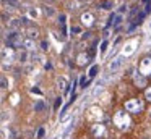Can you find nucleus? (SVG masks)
I'll use <instances>...</instances> for the list:
<instances>
[{
    "label": "nucleus",
    "mask_w": 151,
    "mask_h": 139,
    "mask_svg": "<svg viewBox=\"0 0 151 139\" xmlns=\"http://www.w3.org/2000/svg\"><path fill=\"white\" fill-rule=\"evenodd\" d=\"M23 41L24 39L21 37V34L18 31H12L10 34H7L5 37V44H7L8 48H20L23 45Z\"/></svg>",
    "instance_id": "1"
},
{
    "label": "nucleus",
    "mask_w": 151,
    "mask_h": 139,
    "mask_svg": "<svg viewBox=\"0 0 151 139\" xmlns=\"http://www.w3.org/2000/svg\"><path fill=\"white\" fill-rule=\"evenodd\" d=\"M17 57L15 55V52H13V48H8V47H4L2 50H0V58H2V61L5 63V66H10V61H13V58Z\"/></svg>",
    "instance_id": "2"
},
{
    "label": "nucleus",
    "mask_w": 151,
    "mask_h": 139,
    "mask_svg": "<svg viewBox=\"0 0 151 139\" xmlns=\"http://www.w3.org/2000/svg\"><path fill=\"white\" fill-rule=\"evenodd\" d=\"M125 108H127L128 112L140 113L141 110H143V105H141V102H138L137 99H133V100H128V102L125 103Z\"/></svg>",
    "instance_id": "3"
},
{
    "label": "nucleus",
    "mask_w": 151,
    "mask_h": 139,
    "mask_svg": "<svg viewBox=\"0 0 151 139\" xmlns=\"http://www.w3.org/2000/svg\"><path fill=\"white\" fill-rule=\"evenodd\" d=\"M150 68H151V60L150 58H145L143 63H141V74H148L151 71Z\"/></svg>",
    "instance_id": "4"
},
{
    "label": "nucleus",
    "mask_w": 151,
    "mask_h": 139,
    "mask_svg": "<svg viewBox=\"0 0 151 139\" xmlns=\"http://www.w3.org/2000/svg\"><path fill=\"white\" fill-rule=\"evenodd\" d=\"M122 63H124V58H122V57H119V58H115V60L114 61H112V63L111 65H109V70H111V71H115V70H117V68L119 66H120V65Z\"/></svg>",
    "instance_id": "5"
},
{
    "label": "nucleus",
    "mask_w": 151,
    "mask_h": 139,
    "mask_svg": "<svg viewBox=\"0 0 151 139\" xmlns=\"http://www.w3.org/2000/svg\"><path fill=\"white\" fill-rule=\"evenodd\" d=\"M20 26H21V19H10V21H8V28H10L12 31H18Z\"/></svg>",
    "instance_id": "6"
},
{
    "label": "nucleus",
    "mask_w": 151,
    "mask_h": 139,
    "mask_svg": "<svg viewBox=\"0 0 151 139\" xmlns=\"http://www.w3.org/2000/svg\"><path fill=\"white\" fill-rule=\"evenodd\" d=\"M23 47H24V50L26 52H29V50H34V41H31V39H24L23 41Z\"/></svg>",
    "instance_id": "7"
},
{
    "label": "nucleus",
    "mask_w": 151,
    "mask_h": 139,
    "mask_svg": "<svg viewBox=\"0 0 151 139\" xmlns=\"http://www.w3.org/2000/svg\"><path fill=\"white\" fill-rule=\"evenodd\" d=\"M39 37V31H37L36 28H29L28 29V39H31V41H34V39Z\"/></svg>",
    "instance_id": "8"
},
{
    "label": "nucleus",
    "mask_w": 151,
    "mask_h": 139,
    "mask_svg": "<svg viewBox=\"0 0 151 139\" xmlns=\"http://www.w3.org/2000/svg\"><path fill=\"white\" fill-rule=\"evenodd\" d=\"M28 57H29V55H28V52H26V50H21L20 53H18V60H20L21 63L28 61Z\"/></svg>",
    "instance_id": "9"
},
{
    "label": "nucleus",
    "mask_w": 151,
    "mask_h": 139,
    "mask_svg": "<svg viewBox=\"0 0 151 139\" xmlns=\"http://www.w3.org/2000/svg\"><path fill=\"white\" fill-rule=\"evenodd\" d=\"M42 10H44V13H46L47 16H54V15H55V10H54L52 6H47V5H44V6H42Z\"/></svg>",
    "instance_id": "10"
},
{
    "label": "nucleus",
    "mask_w": 151,
    "mask_h": 139,
    "mask_svg": "<svg viewBox=\"0 0 151 139\" xmlns=\"http://www.w3.org/2000/svg\"><path fill=\"white\" fill-rule=\"evenodd\" d=\"M7 87H8V79L0 74V89H7Z\"/></svg>",
    "instance_id": "11"
},
{
    "label": "nucleus",
    "mask_w": 151,
    "mask_h": 139,
    "mask_svg": "<svg viewBox=\"0 0 151 139\" xmlns=\"http://www.w3.org/2000/svg\"><path fill=\"white\" fill-rule=\"evenodd\" d=\"M57 84H59V89L60 91L65 89V79H63V78H59V79H57Z\"/></svg>",
    "instance_id": "12"
},
{
    "label": "nucleus",
    "mask_w": 151,
    "mask_h": 139,
    "mask_svg": "<svg viewBox=\"0 0 151 139\" xmlns=\"http://www.w3.org/2000/svg\"><path fill=\"white\" fill-rule=\"evenodd\" d=\"M91 18H93V16L89 15V13H86V15H83V16H81L83 23H88V24H89V23H91Z\"/></svg>",
    "instance_id": "13"
},
{
    "label": "nucleus",
    "mask_w": 151,
    "mask_h": 139,
    "mask_svg": "<svg viewBox=\"0 0 151 139\" xmlns=\"http://www.w3.org/2000/svg\"><path fill=\"white\" fill-rule=\"evenodd\" d=\"M137 84H140L138 87H143L145 84H146V79H145L143 76H140V78H137Z\"/></svg>",
    "instance_id": "14"
},
{
    "label": "nucleus",
    "mask_w": 151,
    "mask_h": 139,
    "mask_svg": "<svg viewBox=\"0 0 151 139\" xmlns=\"http://www.w3.org/2000/svg\"><path fill=\"white\" fill-rule=\"evenodd\" d=\"M44 107H46V103H44V102H37V103H36V107H34V108H36L37 112H41V110H44Z\"/></svg>",
    "instance_id": "15"
},
{
    "label": "nucleus",
    "mask_w": 151,
    "mask_h": 139,
    "mask_svg": "<svg viewBox=\"0 0 151 139\" xmlns=\"http://www.w3.org/2000/svg\"><path fill=\"white\" fill-rule=\"evenodd\" d=\"M96 73H98V66H96V65H94V66H93L91 70H89V78L96 76Z\"/></svg>",
    "instance_id": "16"
},
{
    "label": "nucleus",
    "mask_w": 151,
    "mask_h": 139,
    "mask_svg": "<svg viewBox=\"0 0 151 139\" xmlns=\"http://www.w3.org/2000/svg\"><path fill=\"white\" fill-rule=\"evenodd\" d=\"M5 3H8L10 6H17L18 5V0H4Z\"/></svg>",
    "instance_id": "17"
},
{
    "label": "nucleus",
    "mask_w": 151,
    "mask_h": 139,
    "mask_svg": "<svg viewBox=\"0 0 151 139\" xmlns=\"http://www.w3.org/2000/svg\"><path fill=\"white\" fill-rule=\"evenodd\" d=\"M41 48H42L44 52H46L47 48H49V44H47V41H42V42H41Z\"/></svg>",
    "instance_id": "18"
},
{
    "label": "nucleus",
    "mask_w": 151,
    "mask_h": 139,
    "mask_svg": "<svg viewBox=\"0 0 151 139\" xmlns=\"http://www.w3.org/2000/svg\"><path fill=\"white\" fill-rule=\"evenodd\" d=\"M86 84H88V79H86V78H81V79H80V86L86 87Z\"/></svg>",
    "instance_id": "19"
},
{
    "label": "nucleus",
    "mask_w": 151,
    "mask_h": 139,
    "mask_svg": "<svg viewBox=\"0 0 151 139\" xmlns=\"http://www.w3.org/2000/svg\"><path fill=\"white\" fill-rule=\"evenodd\" d=\"M60 103H62V99H60V97H59V99L55 100V103H54V108L57 110V108H59V107H60Z\"/></svg>",
    "instance_id": "20"
},
{
    "label": "nucleus",
    "mask_w": 151,
    "mask_h": 139,
    "mask_svg": "<svg viewBox=\"0 0 151 139\" xmlns=\"http://www.w3.org/2000/svg\"><path fill=\"white\" fill-rule=\"evenodd\" d=\"M44 133H46V131H44V128H41L39 131H37V138L42 139V138H44Z\"/></svg>",
    "instance_id": "21"
},
{
    "label": "nucleus",
    "mask_w": 151,
    "mask_h": 139,
    "mask_svg": "<svg viewBox=\"0 0 151 139\" xmlns=\"http://www.w3.org/2000/svg\"><path fill=\"white\" fill-rule=\"evenodd\" d=\"M72 32H76V34H78V32H81V28H78V26H73V28H72Z\"/></svg>",
    "instance_id": "22"
},
{
    "label": "nucleus",
    "mask_w": 151,
    "mask_h": 139,
    "mask_svg": "<svg viewBox=\"0 0 151 139\" xmlns=\"http://www.w3.org/2000/svg\"><path fill=\"white\" fill-rule=\"evenodd\" d=\"M120 21H122V16H117V18H115V21L112 23V24H114V26H117V24H119V23H120Z\"/></svg>",
    "instance_id": "23"
},
{
    "label": "nucleus",
    "mask_w": 151,
    "mask_h": 139,
    "mask_svg": "<svg viewBox=\"0 0 151 139\" xmlns=\"http://www.w3.org/2000/svg\"><path fill=\"white\" fill-rule=\"evenodd\" d=\"M106 48H107V42H102V47H101V52H106Z\"/></svg>",
    "instance_id": "24"
},
{
    "label": "nucleus",
    "mask_w": 151,
    "mask_h": 139,
    "mask_svg": "<svg viewBox=\"0 0 151 139\" xmlns=\"http://www.w3.org/2000/svg\"><path fill=\"white\" fill-rule=\"evenodd\" d=\"M146 97H148V100H151V89L146 91Z\"/></svg>",
    "instance_id": "25"
},
{
    "label": "nucleus",
    "mask_w": 151,
    "mask_h": 139,
    "mask_svg": "<svg viewBox=\"0 0 151 139\" xmlns=\"http://www.w3.org/2000/svg\"><path fill=\"white\" fill-rule=\"evenodd\" d=\"M91 37V32H85V36H83V39H89Z\"/></svg>",
    "instance_id": "26"
},
{
    "label": "nucleus",
    "mask_w": 151,
    "mask_h": 139,
    "mask_svg": "<svg viewBox=\"0 0 151 139\" xmlns=\"http://www.w3.org/2000/svg\"><path fill=\"white\" fill-rule=\"evenodd\" d=\"M143 2H148V0H143Z\"/></svg>",
    "instance_id": "27"
},
{
    "label": "nucleus",
    "mask_w": 151,
    "mask_h": 139,
    "mask_svg": "<svg viewBox=\"0 0 151 139\" xmlns=\"http://www.w3.org/2000/svg\"><path fill=\"white\" fill-rule=\"evenodd\" d=\"M86 2H88V0H86Z\"/></svg>",
    "instance_id": "28"
}]
</instances>
